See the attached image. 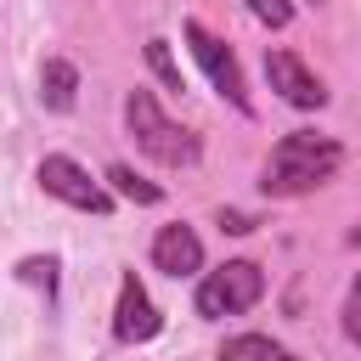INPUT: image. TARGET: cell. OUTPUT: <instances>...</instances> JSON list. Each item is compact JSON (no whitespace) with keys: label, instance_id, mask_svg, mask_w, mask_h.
Instances as JSON below:
<instances>
[{"label":"cell","instance_id":"cell-16","mask_svg":"<svg viewBox=\"0 0 361 361\" xmlns=\"http://www.w3.org/2000/svg\"><path fill=\"white\" fill-rule=\"evenodd\" d=\"M220 226H226V231H254V220L237 214V209H220Z\"/></svg>","mask_w":361,"mask_h":361},{"label":"cell","instance_id":"cell-8","mask_svg":"<svg viewBox=\"0 0 361 361\" xmlns=\"http://www.w3.org/2000/svg\"><path fill=\"white\" fill-rule=\"evenodd\" d=\"M152 265L169 271V276L203 271V243H197V231H192V226H164V231L152 237Z\"/></svg>","mask_w":361,"mask_h":361},{"label":"cell","instance_id":"cell-9","mask_svg":"<svg viewBox=\"0 0 361 361\" xmlns=\"http://www.w3.org/2000/svg\"><path fill=\"white\" fill-rule=\"evenodd\" d=\"M39 102H45L51 113H73V102H79V68L62 62V56H51V62L39 68Z\"/></svg>","mask_w":361,"mask_h":361},{"label":"cell","instance_id":"cell-10","mask_svg":"<svg viewBox=\"0 0 361 361\" xmlns=\"http://www.w3.org/2000/svg\"><path fill=\"white\" fill-rule=\"evenodd\" d=\"M220 361H299V355L282 350V344H271L265 333H237V338L220 344Z\"/></svg>","mask_w":361,"mask_h":361},{"label":"cell","instance_id":"cell-2","mask_svg":"<svg viewBox=\"0 0 361 361\" xmlns=\"http://www.w3.org/2000/svg\"><path fill=\"white\" fill-rule=\"evenodd\" d=\"M124 124H130L135 147H141L147 158L169 164V169H192V164H197V152H203L192 130H180V124H169V118H164V107H158V96H152V90H130V96H124Z\"/></svg>","mask_w":361,"mask_h":361},{"label":"cell","instance_id":"cell-15","mask_svg":"<svg viewBox=\"0 0 361 361\" xmlns=\"http://www.w3.org/2000/svg\"><path fill=\"white\" fill-rule=\"evenodd\" d=\"M344 333L361 344V276L350 282V293H344Z\"/></svg>","mask_w":361,"mask_h":361},{"label":"cell","instance_id":"cell-11","mask_svg":"<svg viewBox=\"0 0 361 361\" xmlns=\"http://www.w3.org/2000/svg\"><path fill=\"white\" fill-rule=\"evenodd\" d=\"M107 180H113V192H118V197H130V203H158V197H164V192H158L152 180H141L130 164H113V169H107Z\"/></svg>","mask_w":361,"mask_h":361},{"label":"cell","instance_id":"cell-1","mask_svg":"<svg viewBox=\"0 0 361 361\" xmlns=\"http://www.w3.org/2000/svg\"><path fill=\"white\" fill-rule=\"evenodd\" d=\"M344 164V147L333 135H316V130H293L271 147L265 158V192L271 197H299V192H316L322 180H333V169Z\"/></svg>","mask_w":361,"mask_h":361},{"label":"cell","instance_id":"cell-7","mask_svg":"<svg viewBox=\"0 0 361 361\" xmlns=\"http://www.w3.org/2000/svg\"><path fill=\"white\" fill-rule=\"evenodd\" d=\"M164 322H158V305L147 299V288L135 282V276H124L118 282V310H113V333L124 338V344H147L152 333H158Z\"/></svg>","mask_w":361,"mask_h":361},{"label":"cell","instance_id":"cell-4","mask_svg":"<svg viewBox=\"0 0 361 361\" xmlns=\"http://www.w3.org/2000/svg\"><path fill=\"white\" fill-rule=\"evenodd\" d=\"M39 186H45V197H56V203H68V209H85V214H107V209H113L107 186L90 180V169L73 164L68 152L39 158Z\"/></svg>","mask_w":361,"mask_h":361},{"label":"cell","instance_id":"cell-14","mask_svg":"<svg viewBox=\"0 0 361 361\" xmlns=\"http://www.w3.org/2000/svg\"><path fill=\"white\" fill-rule=\"evenodd\" d=\"M17 276H23V282H39L45 293H56V259H39V254H34V259L17 265Z\"/></svg>","mask_w":361,"mask_h":361},{"label":"cell","instance_id":"cell-12","mask_svg":"<svg viewBox=\"0 0 361 361\" xmlns=\"http://www.w3.org/2000/svg\"><path fill=\"white\" fill-rule=\"evenodd\" d=\"M147 68L164 79V90H186V79H180V68H175V56H169L164 39H147Z\"/></svg>","mask_w":361,"mask_h":361},{"label":"cell","instance_id":"cell-3","mask_svg":"<svg viewBox=\"0 0 361 361\" xmlns=\"http://www.w3.org/2000/svg\"><path fill=\"white\" fill-rule=\"evenodd\" d=\"M259 293H265V271L254 259H226L220 271H209L197 282V316H209V322L243 316V310L259 305Z\"/></svg>","mask_w":361,"mask_h":361},{"label":"cell","instance_id":"cell-17","mask_svg":"<svg viewBox=\"0 0 361 361\" xmlns=\"http://www.w3.org/2000/svg\"><path fill=\"white\" fill-rule=\"evenodd\" d=\"M350 243H355V248H361V226H355V231H350Z\"/></svg>","mask_w":361,"mask_h":361},{"label":"cell","instance_id":"cell-5","mask_svg":"<svg viewBox=\"0 0 361 361\" xmlns=\"http://www.w3.org/2000/svg\"><path fill=\"white\" fill-rule=\"evenodd\" d=\"M180 34H186V45H192V56H197V68L209 73V85L237 107V113H248V85H243V68H237V56L226 51V39H214L197 17H186L180 23Z\"/></svg>","mask_w":361,"mask_h":361},{"label":"cell","instance_id":"cell-13","mask_svg":"<svg viewBox=\"0 0 361 361\" xmlns=\"http://www.w3.org/2000/svg\"><path fill=\"white\" fill-rule=\"evenodd\" d=\"M248 11H254L265 28H288V23H293V0H248Z\"/></svg>","mask_w":361,"mask_h":361},{"label":"cell","instance_id":"cell-6","mask_svg":"<svg viewBox=\"0 0 361 361\" xmlns=\"http://www.w3.org/2000/svg\"><path fill=\"white\" fill-rule=\"evenodd\" d=\"M265 79H271V90H276L288 107H322V102H327L322 79H316L293 51H265Z\"/></svg>","mask_w":361,"mask_h":361}]
</instances>
